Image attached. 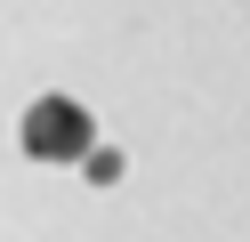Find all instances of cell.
<instances>
[{"mask_svg": "<svg viewBox=\"0 0 250 242\" xmlns=\"http://www.w3.org/2000/svg\"><path fill=\"white\" fill-rule=\"evenodd\" d=\"M17 145L33 161H81L89 145H97V121H89V105H73V97H33L17 121Z\"/></svg>", "mask_w": 250, "mask_h": 242, "instance_id": "cell-1", "label": "cell"}, {"mask_svg": "<svg viewBox=\"0 0 250 242\" xmlns=\"http://www.w3.org/2000/svg\"><path fill=\"white\" fill-rule=\"evenodd\" d=\"M81 170H89V186H121V170H129V161H121L113 145H89V154H81Z\"/></svg>", "mask_w": 250, "mask_h": 242, "instance_id": "cell-2", "label": "cell"}]
</instances>
